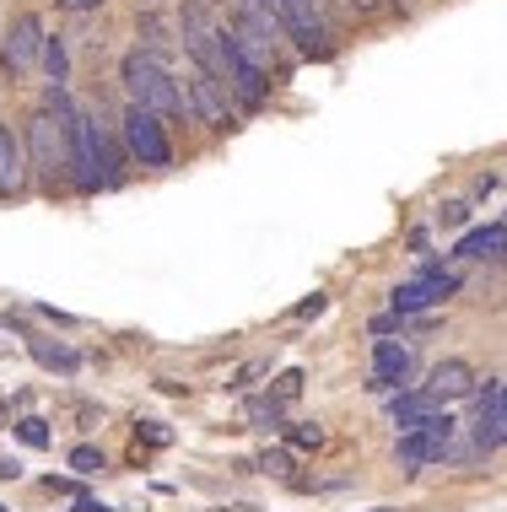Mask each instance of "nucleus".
<instances>
[{
  "instance_id": "nucleus-1",
  "label": "nucleus",
  "mask_w": 507,
  "mask_h": 512,
  "mask_svg": "<svg viewBox=\"0 0 507 512\" xmlns=\"http://www.w3.org/2000/svg\"><path fill=\"white\" fill-rule=\"evenodd\" d=\"M119 76H125V92H130V103H135V108H152L157 119L184 114V92H178L173 71L157 60L152 49H130V54H125V65H119Z\"/></svg>"
},
{
  "instance_id": "nucleus-2",
  "label": "nucleus",
  "mask_w": 507,
  "mask_h": 512,
  "mask_svg": "<svg viewBox=\"0 0 507 512\" xmlns=\"http://www.w3.org/2000/svg\"><path fill=\"white\" fill-rule=\"evenodd\" d=\"M281 22V38H292L313 60H330L335 54V33H330V0H270Z\"/></svg>"
},
{
  "instance_id": "nucleus-3",
  "label": "nucleus",
  "mask_w": 507,
  "mask_h": 512,
  "mask_svg": "<svg viewBox=\"0 0 507 512\" xmlns=\"http://www.w3.org/2000/svg\"><path fill=\"white\" fill-rule=\"evenodd\" d=\"M178 38H184L189 60L200 65V71H211L222 81V49H227V27L216 22V11L205 6V0H189L184 17H178Z\"/></svg>"
},
{
  "instance_id": "nucleus-4",
  "label": "nucleus",
  "mask_w": 507,
  "mask_h": 512,
  "mask_svg": "<svg viewBox=\"0 0 507 512\" xmlns=\"http://www.w3.org/2000/svg\"><path fill=\"white\" fill-rule=\"evenodd\" d=\"M27 146H33V173L44 189H60L65 184V168H71V157H65V130L60 119L49 114V108H38L33 119H27Z\"/></svg>"
},
{
  "instance_id": "nucleus-5",
  "label": "nucleus",
  "mask_w": 507,
  "mask_h": 512,
  "mask_svg": "<svg viewBox=\"0 0 507 512\" xmlns=\"http://www.w3.org/2000/svg\"><path fill=\"white\" fill-rule=\"evenodd\" d=\"M125 146L141 168H173V141H168V124H162L152 108H125Z\"/></svg>"
},
{
  "instance_id": "nucleus-6",
  "label": "nucleus",
  "mask_w": 507,
  "mask_h": 512,
  "mask_svg": "<svg viewBox=\"0 0 507 512\" xmlns=\"http://www.w3.org/2000/svg\"><path fill=\"white\" fill-rule=\"evenodd\" d=\"M178 92H184V108L205 124V130H232L227 87H222V81H216L211 71H200V65H195V71H189V81H184Z\"/></svg>"
},
{
  "instance_id": "nucleus-7",
  "label": "nucleus",
  "mask_w": 507,
  "mask_h": 512,
  "mask_svg": "<svg viewBox=\"0 0 507 512\" xmlns=\"http://www.w3.org/2000/svg\"><path fill=\"white\" fill-rule=\"evenodd\" d=\"M459 292V275H443V270H427L421 281H405V286H394V313H421V308H432V302H448Z\"/></svg>"
},
{
  "instance_id": "nucleus-8",
  "label": "nucleus",
  "mask_w": 507,
  "mask_h": 512,
  "mask_svg": "<svg viewBox=\"0 0 507 512\" xmlns=\"http://www.w3.org/2000/svg\"><path fill=\"white\" fill-rule=\"evenodd\" d=\"M507 442V383H491V389L475 399V448L491 453Z\"/></svg>"
},
{
  "instance_id": "nucleus-9",
  "label": "nucleus",
  "mask_w": 507,
  "mask_h": 512,
  "mask_svg": "<svg viewBox=\"0 0 507 512\" xmlns=\"http://www.w3.org/2000/svg\"><path fill=\"white\" fill-rule=\"evenodd\" d=\"M38 60H44V22H38L33 11H22V17L11 22V38H6V71L27 76Z\"/></svg>"
},
{
  "instance_id": "nucleus-10",
  "label": "nucleus",
  "mask_w": 507,
  "mask_h": 512,
  "mask_svg": "<svg viewBox=\"0 0 507 512\" xmlns=\"http://www.w3.org/2000/svg\"><path fill=\"white\" fill-rule=\"evenodd\" d=\"M475 389V367L464 362V356H448V362H437L432 367V383H427V394L443 405V399H464Z\"/></svg>"
},
{
  "instance_id": "nucleus-11",
  "label": "nucleus",
  "mask_w": 507,
  "mask_h": 512,
  "mask_svg": "<svg viewBox=\"0 0 507 512\" xmlns=\"http://www.w3.org/2000/svg\"><path fill=\"white\" fill-rule=\"evenodd\" d=\"M410 378V345L400 340H378L373 345V389H394Z\"/></svg>"
},
{
  "instance_id": "nucleus-12",
  "label": "nucleus",
  "mask_w": 507,
  "mask_h": 512,
  "mask_svg": "<svg viewBox=\"0 0 507 512\" xmlns=\"http://www.w3.org/2000/svg\"><path fill=\"white\" fill-rule=\"evenodd\" d=\"M459 259H507V221H497V227H481V232H464L459 248H454Z\"/></svg>"
},
{
  "instance_id": "nucleus-13",
  "label": "nucleus",
  "mask_w": 507,
  "mask_h": 512,
  "mask_svg": "<svg viewBox=\"0 0 507 512\" xmlns=\"http://www.w3.org/2000/svg\"><path fill=\"white\" fill-rule=\"evenodd\" d=\"M432 415H443V405H437L427 389H410V394L394 399V426H400V432H416V426L432 421Z\"/></svg>"
},
{
  "instance_id": "nucleus-14",
  "label": "nucleus",
  "mask_w": 507,
  "mask_h": 512,
  "mask_svg": "<svg viewBox=\"0 0 507 512\" xmlns=\"http://www.w3.org/2000/svg\"><path fill=\"white\" fill-rule=\"evenodd\" d=\"M27 351H33V362H38V367H49V372H65V378H71V372L81 367V356H76L65 340H27Z\"/></svg>"
},
{
  "instance_id": "nucleus-15",
  "label": "nucleus",
  "mask_w": 507,
  "mask_h": 512,
  "mask_svg": "<svg viewBox=\"0 0 507 512\" xmlns=\"http://www.w3.org/2000/svg\"><path fill=\"white\" fill-rule=\"evenodd\" d=\"M22 189V146H17V135L0 124V195H17Z\"/></svg>"
},
{
  "instance_id": "nucleus-16",
  "label": "nucleus",
  "mask_w": 507,
  "mask_h": 512,
  "mask_svg": "<svg viewBox=\"0 0 507 512\" xmlns=\"http://www.w3.org/2000/svg\"><path fill=\"white\" fill-rule=\"evenodd\" d=\"M394 464L405 469V475H421V464H432L427 442H421V432H400V448H394Z\"/></svg>"
},
{
  "instance_id": "nucleus-17",
  "label": "nucleus",
  "mask_w": 507,
  "mask_h": 512,
  "mask_svg": "<svg viewBox=\"0 0 507 512\" xmlns=\"http://www.w3.org/2000/svg\"><path fill=\"white\" fill-rule=\"evenodd\" d=\"M44 71H49V81H54V92L71 81V60H65V44H60V38H44Z\"/></svg>"
},
{
  "instance_id": "nucleus-18",
  "label": "nucleus",
  "mask_w": 507,
  "mask_h": 512,
  "mask_svg": "<svg viewBox=\"0 0 507 512\" xmlns=\"http://www.w3.org/2000/svg\"><path fill=\"white\" fill-rule=\"evenodd\" d=\"M11 432H17V442H27V448H49V442H54V432H49L44 415H22Z\"/></svg>"
},
{
  "instance_id": "nucleus-19",
  "label": "nucleus",
  "mask_w": 507,
  "mask_h": 512,
  "mask_svg": "<svg viewBox=\"0 0 507 512\" xmlns=\"http://www.w3.org/2000/svg\"><path fill=\"white\" fill-rule=\"evenodd\" d=\"M71 469H76V475H98V469H103V453L92 448V442H81V448H71Z\"/></svg>"
},
{
  "instance_id": "nucleus-20",
  "label": "nucleus",
  "mask_w": 507,
  "mask_h": 512,
  "mask_svg": "<svg viewBox=\"0 0 507 512\" xmlns=\"http://www.w3.org/2000/svg\"><path fill=\"white\" fill-rule=\"evenodd\" d=\"M297 394H303V372L292 367V372H281V378H276V410H281V405H292Z\"/></svg>"
},
{
  "instance_id": "nucleus-21",
  "label": "nucleus",
  "mask_w": 507,
  "mask_h": 512,
  "mask_svg": "<svg viewBox=\"0 0 507 512\" xmlns=\"http://www.w3.org/2000/svg\"><path fill=\"white\" fill-rule=\"evenodd\" d=\"M141 33H146V49H162V44H168V33H162V17H157V11H146V17H141Z\"/></svg>"
},
{
  "instance_id": "nucleus-22",
  "label": "nucleus",
  "mask_w": 507,
  "mask_h": 512,
  "mask_svg": "<svg viewBox=\"0 0 507 512\" xmlns=\"http://www.w3.org/2000/svg\"><path fill=\"white\" fill-rule=\"evenodd\" d=\"M437 221H443V227H464V221H470V205H464V200H448L443 211H437Z\"/></svg>"
},
{
  "instance_id": "nucleus-23",
  "label": "nucleus",
  "mask_w": 507,
  "mask_h": 512,
  "mask_svg": "<svg viewBox=\"0 0 507 512\" xmlns=\"http://www.w3.org/2000/svg\"><path fill=\"white\" fill-rule=\"evenodd\" d=\"M324 308H330V297H324V292H313L308 302H297V308H292V318H319Z\"/></svg>"
},
{
  "instance_id": "nucleus-24",
  "label": "nucleus",
  "mask_w": 507,
  "mask_h": 512,
  "mask_svg": "<svg viewBox=\"0 0 507 512\" xmlns=\"http://www.w3.org/2000/svg\"><path fill=\"white\" fill-rule=\"evenodd\" d=\"M141 437L152 442V448H168V442H173V432H168L162 421H141Z\"/></svg>"
},
{
  "instance_id": "nucleus-25",
  "label": "nucleus",
  "mask_w": 507,
  "mask_h": 512,
  "mask_svg": "<svg viewBox=\"0 0 507 512\" xmlns=\"http://www.w3.org/2000/svg\"><path fill=\"white\" fill-rule=\"evenodd\" d=\"M319 442H324L319 426H292V448H319Z\"/></svg>"
},
{
  "instance_id": "nucleus-26",
  "label": "nucleus",
  "mask_w": 507,
  "mask_h": 512,
  "mask_svg": "<svg viewBox=\"0 0 507 512\" xmlns=\"http://www.w3.org/2000/svg\"><path fill=\"white\" fill-rule=\"evenodd\" d=\"M259 469H265V475H286V469H292V459H286V453H265V459H259Z\"/></svg>"
},
{
  "instance_id": "nucleus-27",
  "label": "nucleus",
  "mask_w": 507,
  "mask_h": 512,
  "mask_svg": "<svg viewBox=\"0 0 507 512\" xmlns=\"http://www.w3.org/2000/svg\"><path fill=\"white\" fill-rule=\"evenodd\" d=\"M54 6H60V11H76V17H81V11H98L103 0H54Z\"/></svg>"
},
{
  "instance_id": "nucleus-28",
  "label": "nucleus",
  "mask_w": 507,
  "mask_h": 512,
  "mask_svg": "<svg viewBox=\"0 0 507 512\" xmlns=\"http://www.w3.org/2000/svg\"><path fill=\"white\" fill-rule=\"evenodd\" d=\"M400 329V313H383V318H373V335H394Z\"/></svg>"
},
{
  "instance_id": "nucleus-29",
  "label": "nucleus",
  "mask_w": 507,
  "mask_h": 512,
  "mask_svg": "<svg viewBox=\"0 0 507 512\" xmlns=\"http://www.w3.org/2000/svg\"><path fill=\"white\" fill-rule=\"evenodd\" d=\"M76 512H108L103 502H92V496H76Z\"/></svg>"
},
{
  "instance_id": "nucleus-30",
  "label": "nucleus",
  "mask_w": 507,
  "mask_h": 512,
  "mask_svg": "<svg viewBox=\"0 0 507 512\" xmlns=\"http://www.w3.org/2000/svg\"><path fill=\"white\" fill-rule=\"evenodd\" d=\"M17 475H22L17 464H11V459H0V480H17Z\"/></svg>"
},
{
  "instance_id": "nucleus-31",
  "label": "nucleus",
  "mask_w": 507,
  "mask_h": 512,
  "mask_svg": "<svg viewBox=\"0 0 507 512\" xmlns=\"http://www.w3.org/2000/svg\"><path fill=\"white\" fill-rule=\"evenodd\" d=\"M227 512H254V507H227Z\"/></svg>"
},
{
  "instance_id": "nucleus-32",
  "label": "nucleus",
  "mask_w": 507,
  "mask_h": 512,
  "mask_svg": "<svg viewBox=\"0 0 507 512\" xmlns=\"http://www.w3.org/2000/svg\"><path fill=\"white\" fill-rule=\"evenodd\" d=\"M0 426H6V405H0Z\"/></svg>"
},
{
  "instance_id": "nucleus-33",
  "label": "nucleus",
  "mask_w": 507,
  "mask_h": 512,
  "mask_svg": "<svg viewBox=\"0 0 507 512\" xmlns=\"http://www.w3.org/2000/svg\"><path fill=\"white\" fill-rule=\"evenodd\" d=\"M373 512H394V507H373Z\"/></svg>"
},
{
  "instance_id": "nucleus-34",
  "label": "nucleus",
  "mask_w": 507,
  "mask_h": 512,
  "mask_svg": "<svg viewBox=\"0 0 507 512\" xmlns=\"http://www.w3.org/2000/svg\"><path fill=\"white\" fill-rule=\"evenodd\" d=\"M0 512H6V507H0Z\"/></svg>"
}]
</instances>
